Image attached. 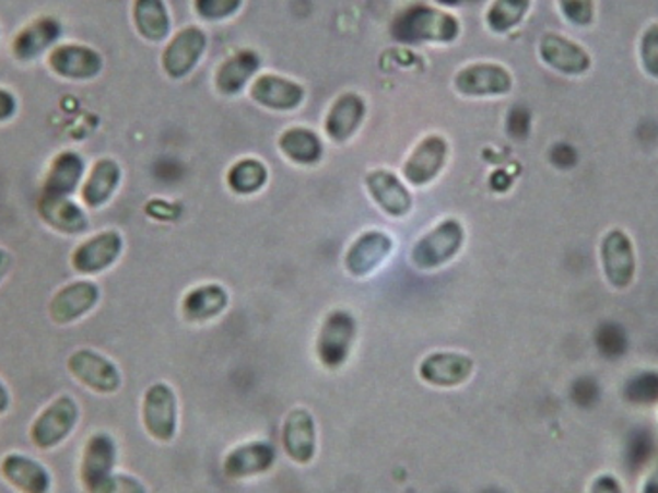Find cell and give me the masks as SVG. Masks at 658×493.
I'll return each instance as SVG.
<instances>
[{
  "label": "cell",
  "mask_w": 658,
  "mask_h": 493,
  "mask_svg": "<svg viewBox=\"0 0 658 493\" xmlns=\"http://www.w3.org/2000/svg\"><path fill=\"white\" fill-rule=\"evenodd\" d=\"M207 33L197 25L177 32L162 52V68L172 80H184L201 62L207 52Z\"/></svg>",
  "instance_id": "obj_14"
},
{
  "label": "cell",
  "mask_w": 658,
  "mask_h": 493,
  "mask_svg": "<svg viewBox=\"0 0 658 493\" xmlns=\"http://www.w3.org/2000/svg\"><path fill=\"white\" fill-rule=\"evenodd\" d=\"M124 253V237L116 230H106L89 237L72 253V267L78 274L97 275L113 268Z\"/></svg>",
  "instance_id": "obj_16"
},
{
  "label": "cell",
  "mask_w": 658,
  "mask_h": 493,
  "mask_svg": "<svg viewBox=\"0 0 658 493\" xmlns=\"http://www.w3.org/2000/svg\"><path fill=\"white\" fill-rule=\"evenodd\" d=\"M366 189L389 219H407L412 211V195L393 172L374 171L366 176Z\"/></svg>",
  "instance_id": "obj_22"
},
{
  "label": "cell",
  "mask_w": 658,
  "mask_h": 493,
  "mask_svg": "<svg viewBox=\"0 0 658 493\" xmlns=\"http://www.w3.org/2000/svg\"><path fill=\"white\" fill-rule=\"evenodd\" d=\"M118 461V444L108 432H97L83 445L80 482L85 493H93L106 478L114 474Z\"/></svg>",
  "instance_id": "obj_15"
},
{
  "label": "cell",
  "mask_w": 658,
  "mask_h": 493,
  "mask_svg": "<svg viewBox=\"0 0 658 493\" xmlns=\"http://www.w3.org/2000/svg\"><path fill=\"white\" fill-rule=\"evenodd\" d=\"M101 287L93 280H75L55 293L49 303V316L58 326H70L97 307Z\"/></svg>",
  "instance_id": "obj_17"
},
{
  "label": "cell",
  "mask_w": 658,
  "mask_h": 493,
  "mask_svg": "<svg viewBox=\"0 0 658 493\" xmlns=\"http://www.w3.org/2000/svg\"><path fill=\"white\" fill-rule=\"evenodd\" d=\"M230 292L222 283H201L185 293L181 300V316L185 322L209 324L224 315L230 307Z\"/></svg>",
  "instance_id": "obj_21"
},
{
  "label": "cell",
  "mask_w": 658,
  "mask_h": 493,
  "mask_svg": "<svg viewBox=\"0 0 658 493\" xmlns=\"http://www.w3.org/2000/svg\"><path fill=\"white\" fill-rule=\"evenodd\" d=\"M562 17L574 27H589L597 16V0H556Z\"/></svg>",
  "instance_id": "obj_37"
},
{
  "label": "cell",
  "mask_w": 658,
  "mask_h": 493,
  "mask_svg": "<svg viewBox=\"0 0 658 493\" xmlns=\"http://www.w3.org/2000/svg\"><path fill=\"white\" fill-rule=\"evenodd\" d=\"M266 181H268V171L257 159H243L235 162L225 176V184L235 195L258 193L266 186Z\"/></svg>",
  "instance_id": "obj_33"
},
{
  "label": "cell",
  "mask_w": 658,
  "mask_h": 493,
  "mask_svg": "<svg viewBox=\"0 0 658 493\" xmlns=\"http://www.w3.org/2000/svg\"><path fill=\"white\" fill-rule=\"evenodd\" d=\"M639 64L643 72L658 80V22L645 27L639 39Z\"/></svg>",
  "instance_id": "obj_38"
},
{
  "label": "cell",
  "mask_w": 658,
  "mask_h": 493,
  "mask_svg": "<svg viewBox=\"0 0 658 493\" xmlns=\"http://www.w3.org/2000/svg\"><path fill=\"white\" fill-rule=\"evenodd\" d=\"M83 172H85V162H83L80 154L72 153V151L58 154L57 159L50 164L43 193L70 197L81 186Z\"/></svg>",
  "instance_id": "obj_29"
},
{
  "label": "cell",
  "mask_w": 658,
  "mask_h": 493,
  "mask_svg": "<svg viewBox=\"0 0 658 493\" xmlns=\"http://www.w3.org/2000/svg\"><path fill=\"white\" fill-rule=\"evenodd\" d=\"M80 422V404L70 396H60L40 411L30 426V439L37 449L50 451L64 444Z\"/></svg>",
  "instance_id": "obj_6"
},
{
  "label": "cell",
  "mask_w": 658,
  "mask_h": 493,
  "mask_svg": "<svg viewBox=\"0 0 658 493\" xmlns=\"http://www.w3.org/2000/svg\"><path fill=\"white\" fill-rule=\"evenodd\" d=\"M601 382L595 380L589 374H584L572 384V401L581 409H591L595 404L601 403Z\"/></svg>",
  "instance_id": "obj_40"
},
{
  "label": "cell",
  "mask_w": 658,
  "mask_h": 493,
  "mask_svg": "<svg viewBox=\"0 0 658 493\" xmlns=\"http://www.w3.org/2000/svg\"><path fill=\"white\" fill-rule=\"evenodd\" d=\"M66 366L73 380L80 382L89 391H95L98 396H113L120 391L124 378L118 364L95 349L73 351L72 355L68 356Z\"/></svg>",
  "instance_id": "obj_7"
},
{
  "label": "cell",
  "mask_w": 658,
  "mask_h": 493,
  "mask_svg": "<svg viewBox=\"0 0 658 493\" xmlns=\"http://www.w3.org/2000/svg\"><path fill=\"white\" fill-rule=\"evenodd\" d=\"M474 373V359L460 351H434L418 363V378L430 388H462Z\"/></svg>",
  "instance_id": "obj_8"
},
{
  "label": "cell",
  "mask_w": 658,
  "mask_h": 493,
  "mask_svg": "<svg viewBox=\"0 0 658 493\" xmlns=\"http://www.w3.org/2000/svg\"><path fill=\"white\" fill-rule=\"evenodd\" d=\"M602 275L614 292H626L637 275V255L632 235L622 227H610L599 245Z\"/></svg>",
  "instance_id": "obj_5"
},
{
  "label": "cell",
  "mask_w": 658,
  "mask_h": 493,
  "mask_svg": "<svg viewBox=\"0 0 658 493\" xmlns=\"http://www.w3.org/2000/svg\"><path fill=\"white\" fill-rule=\"evenodd\" d=\"M93 493H149V490L139 478L114 472Z\"/></svg>",
  "instance_id": "obj_41"
},
{
  "label": "cell",
  "mask_w": 658,
  "mask_h": 493,
  "mask_svg": "<svg viewBox=\"0 0 658 493\" xmlns=\"http://www.w3.org/2000/svg\"><path fill=\"white\" fill-rule=\"evenodd\" d=\"M133 24L143 39L162 43L172 32L168 7L164 0H136Z\"/></svg>",
  "instance_id": "obj_30"
},
{
  "label": "cell",
  "mask_w": 658,
  "mask_h": 493,
  "mask_svg": "<svg viewBox=\"0 0 658 493\" xmlns=\"http://www.w3.org/2000/svg\"><path fill=\"white\" fill-rule=\"evenodd\" d=\"M533 0H493L485 12V24L491 32L505 35L522 24Z\"/></svg>",
  "instance_id": "obj_32"
},
{
  "label": "cell",
  "mask_w": 658,
  "mask_h": 493,
  "mask_svg": "<svg viewBox=\"0 0 658 493\" xmlns=\"http://www.w3.org/2000/svg\"><path fill=\"white\" fill-rule=\"evenodd\" d=\"M435 2L442 7H458L462 0H435Z\"/></svg>",
  "instance_id": "obj_47"
},
{
  "label": "cell",
  "mask_w": 658,
  "mask_h": 493,
  "mask_svg": "<svg viewBox=\"0 0 658 493\" xmlns=\"http://www.w3.org/2000/svg\"><path fill=\"white\" fill-rule=\"evenodd\" d=\"M639 493H658V461L645 474Z\"/></svg>",
  "instance_id": "obj_44"
},
{
  "label": "cell",
  "mask_w": 658,
  "mask_h": 493,
  "mask_svg": "<svg viewBox=\"0 0 658 493\" xmlns=\"http://www.w3.org/2000/svg\"><path fill=\"white\" fill-rule=\"evenodd\" d=\"M40 219L58 234L81 235L89 230V219L72 197L45 195L39 201Z\"/></svg>",
  "instance_id": "obj_24"
},
{
  "label": "cell",
  "mask_w": 658,
  "mask_h": 493,
  "mask_svg": "<svg viewBox=\"0 0 658 493\" xmlns=\"http://www.w3.org/2000/svg\"><path fill=\"white\" fill-rule=\"evenodd\" d=\"M589 493H626V488L614 472H601L591 480Z\"/></svg>",
  "instance_id": "obj_42"
},
{
  "label": "cell",
  "mask_w": 658,
  "mask_h": 493,
  "mask_svg": "<svg viewBox=\"0 0 658 493\" xmlns=\"http://www.w3.org/2000/svg\"><path fill=\"white\" fill-rule=\"evenodd\" d=\"M447 156H449L447 139L442 136H427L414 146V151L402 164V176L410 186H430L445 168Z\"/></svg>",
  "instance_id": "obj_18"
},
{
  "label": "cell",
  "mask_w": 658,
  "mask_h": 493,
  "mask_svg": "<svg viewBox=\"0 0 658 493\" xmlns=\"http://www.w3.org/2000/svg\"><path fill=\"white\" fill-rule=\"evenodd\" d=\"M16 114V98L7 90H0V124Z\"/></svg>",
  "instance_id": "obj_43"
},
{
  "label": "cell",
  "mask_w": 658,
  "mask_h": 493,
  "mask_svg": "<svg viewBox=\"0 0 658 493\" xmlns=\"http://www.w3.org/2000/svg\"><path fill=\"white\" fill-rule=\"evenodd\" d=\"M121 171L118 162L113 159H101L95 162L93 171L89 172L85 184L81 186V201L87 209H103L106 202L113 199L116 189L120 186Z\"/></svg>",
  "instance_id": "obj_26"
},
{
  "label": "cell",
  "mask_w": 658,
  "mask_h": 493,
  "mask_svg": "<svg viewBox=\"0 0 658 493\" xmlns=\"http://www.w3.org/2000/svg\"><path fill=\"white\" fill-rule=\"evenodd\" d=\"M514 87L513 73L503 64L475 62L466 66L455 75V90L462 97H505Z\"/></svg>",
  "instance_id": "obj_12"
},
{
  "label": "cell",
  "mask_w": 658,
  "mask_h": 493,
  "mask_svg": "<svg viewBox=\"0 0 658 493\" xmlns=\"http://www.w3.org/2000/svg\"><path fill=\"white\" fill-rule=\"evenodd\" d=\"M595 348L601 353V356L609 361L622 359L630 348V338H627L624 326L619 322L601 324L595 330Z\"/></svg>",
  "instance_id": "obj_35"
},
{
  "label": "cell",
  "mask_w": 658,
  "mask_h": 493,
  "mask_svg": "<svg viewBox=\"0 0 658 493\" xmlns=\"http://www.w3.org/2000/svg\"><path fill=\"white\" fill-rule=\"evenodd\" d=\"M243 0H195L193 9L207 22H224L242 10Z\"/></svg>",
  "instance_id": "obj_39"
},
{
  "label": "cell",
  "mask_w": 658,
  "mask_h": 493,
  "mask_svg": "<svg viewBox=\"0 0 658 493\" xmlns=\"http://www.w3.org/2000/svg\"><path fill=\"white\" fill-rule=\"evenodd\" d=\"M0 477L17 493H49V469L24 454H7L0 461Z\"/></svg>",
  "instance_id": "obj_20"
},
{
  "label": "cell",
  "mask_w": 658,
  "mask_h": 493,
  "mask_svg": "<svg viewBox=\"0 0 658 493\" xmlns=\"http://www.w3.org/2000/svg\"><path fill=\"white\" fill-rule=\"evenodd\" d=\"M466 243V230L457 219H447L422 235L412 251L410 262L424 272L447 267L457 259Z\"/></svg>",
  "instance_id": "obj_3"
},
{
  "label": "cell",
  "mask_w": 658,
  "mask_h": 493,
  "mask_svg": "<svg viewBox=\"0 0 658 493\" xmlns=\"http://www.w3.org/2000/svg\"><path fill=\"white\" fill-rule=\"evenodd\" d=\"M624 401L634 407H657L658 404V371L642 368L627 376L622 386Z\"/></svg>",
  "instance_id": "obj_34"
},
{
  "label": "cell",
  "mask_w": 658,
  "mask_h": 493,
  "mask_svg": "<svg viewBox=\"0 0 658 493\" xmlns=\"http://www.w3.org/2000/svg\"><path fill=\"white\" fill-rule=\"evenodd\" d=\"M364 116H366L364 98L356 93H343L329 108L324 128L329 139H333L336 143H345L361 130Z\"/></svg>",
  "instance_id": "obj_25"
},
{
  "label": "cell",
  "mask_w": 658,
  "mask_h": 493,
  "mask_svg": "<svg viewBox=\"0 0 658 493\" xmlns=\"http://www.w3.org/2000/svg\"><path fill=\"white\" fill-rule=\"evenodd\" d=\"M278 462V451L266 439H249L235 445L222 461V472L230 480H252L272 472Z\"/></svg>",
  "instance_id": "obj_13"
},
{
  "label": "cell",
  "mask_w": 658,
  "mask_h": 493,
  "mask_svg": "<svg viewBox=\"0 0 658 493\" xmlns=\"http://www.w3.org/2000/svg\"><path fill=\"white\" fill-rule=\"evenodd\" d=\"M278 146L291 162L303 164V166H313L320 161L321 154H324L320 138L313 130H306V128H291V130L283 131Z\"/></svg>",
  "instance_id": "obj_31"
},
{
  "label": "cell",
  "mask_w": 658,
  "mask_h": 493,
  "mask_svg": "<svg viewBox=\"0 0 658 493\" xmlns=\"http://www.w3.org/2000/svg\"><path fill=\"white\" fill-rule=\"evenodd\" d=\"M283 454L298 467H308L318 455V424L306 407L291 409L281 424Z\"/></svg>",
  "instance_id": "obj_10"
},
{
  "label": "cell",
  "mask_w": 658,
  "mask_h": 493,
  "mask_svg": "<svg viewBox=\"0 0 658 493\" xmlns=\"http://www.w3.org/2000/svg\"><path fill=\"white\" fill-rule=\"evenodd\" d=\"M60 24L55 17H39L25 25L12 43V52L17 60H33L49 50L60 37Z\"/></svg>",
  "instance_id": "obj_28"
},
{
  "label": "cell",
  "mask_w": 658,
  "mask_h": 493,
  "mask_svg": "<svg viewBox=\"0 0 658 493\" xmlns=\"http://www.w3.org/2000/svg\"><path fill=\"white\" fill-rule=\"evenodd\" d=\"M249 95L257 105L278 110V113H290L303 105L306 93L303 85L297 81L281 78L275 73L258 75L250 83Z\"/></svg>",
  "instance_id": "obj_19"
},
{
  "label": "cell",
  "mask_w": 658,
  "mask_h": 493,
  "mask_svg": "<svg viewBox=\"0 0 658 493\" xmlns=\"http://www.w3.org/2000/svg\"><path fill=\"white\" fill-rule=\"evenodd\" d=\"M10 267H12V257H10L9 251H4L0 247V282L9 274Z\"/></svg>",
  "instance_id": "obj_46"
},
{
  "label": "cell",
  "mask_w": 658,
  "mask_h": 493,
  "mask_svg": "<svg viewBox=\"0 0 658 493\" xmlns=\"http://www.w3.org/2000/svg\"><path fill=\"white\" fill-rule=\"evenodd\" d=\"M10 404H12V396H10L9 388L4 386V382L0 380V416L9 413Z\"/></svg>",
  "instance_id": "obj_45"
},
{
  "label": "cell",
  "mask_w": 658,
  "mask_h": 493,
  "mask_svg": "<svg viewBox=\"0 0 658 493\" xmlns=\"http://www.w3.org/2000/svg\"><path fill=\"white\" fill-rule=\"evenodd\" d=\"M538 50L541 62L564 78H581L594 66V58L586 47L561 33H545L539 39Z\"/></svg>",
  "instance_id": "obj_11"
},
{
  "label": "cell",
  "mask_w": 658,
  "mask_h": 493,
  "mask_svg": "<svg viewBox=\"0 0 658 493\" xmlns=\"http://www.w3.org/2000/svg\"><path fill=\"white\" fill-rule=\"evenodd\" d=\"M49 66L66 80H91L103 70V57L85 45H58L50 50Z\"/></svg>",
  "instance_id": "obj_23"
},
{
  "label": "cell",
  "mask_w": 658,
  "mask_h": 493,
  "mask_svg": "<svg viewBox=\"0 0 658 493\" xmlns=\"http://www.w3.org/2000/svg\"><path fill=\"white\" fill-rule=\"evenodd\" d=\"M657 451V439L650 434L649 429L634 430L627 437L626 459L627 465L634 470L649 467Z\"/></svg>",
  "instance_id": "obj_36"
},
{
  "label": "cell",
  "mask_w": 658,
  "mask_h": 493,
  "mask_svg": "<svg viewBox=\"0 0 658 493\" xmlns=\"http://www.w3.org/2000/svg\"><path fill=\"white\" fill-rule=\"evenodd\" d=\"M395 242L384 230H368L359 235L343 257L346 274L354 280H366L376 274L393 255Z\"/></svg>",
  "instance_id": "obj_9"
},
{
  "label": "cell",
  "mask_w": 658,
  "mask_h": 493,
  "mask_svg": "<svg viewBox=\"0 0 658 493\" xmlns=\"http://www.w3.org/2000/svg\"><path fill=\"white\" fill-rule=\"evenodd\" d=\"M141 422L156 444H172L179 430V403L168 382H154L143 394Z\"/></svg>",
  "instance_id": "obj_4"
},
{
  "label": "cell",
  "mask_w": 658,
  "mask_h": 493,
  "mask_svg": "<svg viewBox=\"0 0 658 493\" xmlns=\"http://www.w3.org/2000/svg\"><path fill=\"white\" fill-rule=\"evenodd\" d=\"M359 333L361 330L353 313L346 308H333L324 318L314 341V353L318 363L328 371H341L353 356Z\"/></svg>",
  "instance_id": "obj_2"
},
{
  "label": "cell",
  "mask_w": 658,
  "mask_h": 493,
  "mask_svg": "<svg viewBox=\"0 0 658 493\" xmlns=\"http://www.w3.org/2000/svg\"><path fill=\"white\" fill-rule=\"evenodd\" d=\"M260 58L255 50H239L220 64L216 72V90L222 95L233 97L245 90V85L257 75Z\"/></svg>",
  "instance_id": "obj_27"
},
{
  "label": "cell",
  "mask_w": 658,
  "mask_h": 493,
  "mask_svg": "<svg viewBox=\"0 0 658 493\" xmlns=\"http://www.w3.org/2000/svg\"><path fill=\"white\" fill-rule=\"evenodd\" d=\"M391 35L404 45L453 43L460 35V22L449 12L414 4L395 16Z\"/></svg>",
  "instance_id": "obj_1"
}]
</instances>
